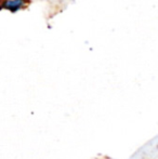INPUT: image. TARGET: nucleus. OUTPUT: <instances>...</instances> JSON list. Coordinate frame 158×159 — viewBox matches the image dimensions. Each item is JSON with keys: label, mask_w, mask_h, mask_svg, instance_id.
Instances as JSON below:
<instances>
[{"label": "nucleus", "mask_w": 158, "mask_h": 159, "mask_svg": "<svg viewBox=\"0 0 158 159\" xmlns=\"http://www.w3.org/2000/svg\"><path fill=\"white\" fill-rule=\"evenodd\" d=\"M28 3V0H4L2 8L11 12H16L21 9L25 8Z\"/></svg>", "instance_id": "1"}]
</instances>
